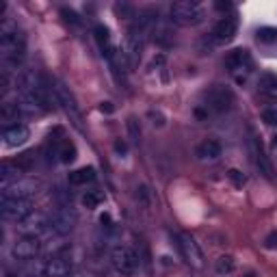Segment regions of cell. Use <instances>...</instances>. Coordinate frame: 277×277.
Here are the masks:
<instances>
[{"instance_id":"obj_1","label":"cell","mask_w":277,"mask_h":277,"mask_svg":"<svg viewBox=\"0 0 277 277\" xmlns=\"http://www.w3.org/2000/svg\"><path fill=\"white\" fill-rule=\"evenodd\" d=\"M0 52H3L5 65H11V67H17L26 57L24 35L17 33V28H13L7 20L0 26Z\"/></svg>"},{"instance_id":"obj_2","label":"cell","mask_w":277,"mask_h":277,"mask_svg":"<svg viewBox=\"0 0 277 277\" xmlns=\"http://www.w3.org/2000/svg\"><path fill=\"white\" fill-rule=\"evenodd\" d=\"M171 20L176 24L182 26H195L204 22V9L197 3H191V0H180V3L171 5Z\"/></svg>"},{"instance_id":"obj_3","label":"cell","mask_w":277,"mask_h":277,"mask_svg":"<svg viewBox=\"0 0 277 277\" xmlns=\"http://www.w3.org/2000/svg\"><path fill=\"white\" fill-rule=\"evenodd\" d=\"M54 94H57V102L61 106H63V110L67 113L69 121L74 124L78 130H83V113H80L78 104H76V98L74 94L69 91V87H65L61 80H54Z\"/></svg>"},{"instance_id":"obj_4","label":"cell","mask_w":277,"mask_h":277,"mask_svg":"<svg viewBox=\"0 0 277 277\" xmlns=\"http://www.w3.org/2000/svg\"><path fill=\"white\" fill-rule=\"evenodd\" d=\"M178 249L189 266H193V269H204V253L191 234H187V232L178 234Z\"/></svg>"},{"instance_id":"obj_5","label":"cell","mask_w":277,"mask_h":277,"mask_svg":"<svg viewBox=\"0 0 277 277\" xmlns=\"http://www.w3.org/2000/svg\"><path fill=\"white\" fill-rule=\"evenodd\" d=\"M206 108L212 110V113H217V115H221V113L225 110H230L232 104H234V96H232V91L228 87H212L210 91H206Z\"/></svg>"},{"instance_id":"obj_6","label":"cell","mask_w":277,"mask_h":277,"mask_svg":"<svg viewBox=\"0 0 277 277\" xmlns=\"http://www.w3.org/2000/svg\"><path fill=\"white\" fill-rule=\"evenodd\" d=\"M110 264L119 275H132L137 271L139 260H137V253L130 247H115L110 253Z\"/></svg>"},{"instance_id":"obj_7","label":"cell","mask_w":277,"mask_h":277,"mask_svg":"<svg viewBox=\"0 0 277 277\" xmlns=\"http://www.w3.org/2000/svg\"><path fill=\"white\" fill-rule=\"evenodd\" d=\"M39 187H42V184L33 178H20L17 182L11 184V187L3 189V197H7V199H30L39 191Z\"/></svg>"},{"instance_id":"obj_8","label":"cell","mask_w":277,"mask_h":277,"mask_svg":"<svg viewBox=\"0 0 277 277\" xmlns=\"http://www.w3.org/2000/svg\"><path fill=\"white\" fill-rule=\"evenodd\" d=\"M0 210H3V217L7 221H22L26 214L33 212V204L30 199H7L3 197V204H0Z\"/></svg>"},{"instance_id":"obj_9","label":"cell","mask_w":277,"mask_h":277,"mask_svg":"<svg viewBox=\"0 0 277 277\" xmlns=\"http://www.w3.org/2000/svg\"><path fill=\"white\" fill-rule=\"evenodd\" d=\"M238 33V17L228 15V17H221L217 24L212 28V39L217 44H228L236 37Z\"/></svg>"},{"instance_id":"obj_10","label":"cell","mask_w":277,"mask_h":277,"mask_svg":"<svg viewBox=\"0 0 277 277\" xmlns=\"http://www.w3.org/2000/svg\"><path fill=\"white\" fill-rule=\"evenodd\" d=\"M39 251H42V243H39L37 236H22L20 241H15L11 249L17 260H33Z\"/></svg>"},{"instance_id":"obj_11","label":"cell","mask_w":277,"mask_h":277,"mask_svg":"<svg viewBox=\"0 0 277 277\" xmlns=\"http://www.w3.org/2000/svg\"><path fill=\"white\" fill-rule=\"evenodd\" d=\"M76 225V214L69 212L67 208H59L52 212V217L48 219V228L54 230L57 234H69L71 230H74Z\"/></svg>"},{"instance_id":"obj_12","label":"cell","mask_w":277,"mask_h":277,"mask_svg":"<svg viewBox=\"0 0 277 277\" xmlns=\"http://www.w3.org/2000/svg\"><path fill=\"white\" fill-rule=\"evenodd\" d=\"M147 30L143 28V26H139V24H135L130 30H128V37H126V46H128V57L130 59H139L141 57V52H143V48H145V42H147Z\"/></svg>"},{"instance_id":"obj_13","label":"cell","mask_w":277,"mask_h":277,"mask_svg":"<svg viewBox=\"0 0 277 277\" xmlns=\"http://www.w3.org/2000/svg\"><path fill=\"white\" fill-rule=\"evenodd\" d=\"M225 67H228L230 71H249L253 67L251 52L245 48L232 50V52H228V57H225Z\"/></svg>"},{"instance_id":"obj_14","label":"cell","mask_w":277,"mask_h":277,"mask_svg":"<svg viewBox=\"0 0 277 277\" xmlns=\"http://www.w3.org/2000/svg\"><path fill=\"white\" fill-rule=\"evenodd\" d=\"M48 228V219L44 217L42 212H37L33 210L30 214H26V217L22 221H17V230L20 232H24L26 236H35L37 232H42Z\"/></svg>"},{"instance_id":"obj_15","label":"cell","mask_w":277,"mask_h":277,"mask_svg":"<svg viewBox=\"0 0 277 277\" xmlns=\"http://www.w3.org/2000/svg\"><path fill=\"white\" fill-rule=\"evenodd\" d=\"M28 128L24 124H13V126H7L3 132V139L9 147H17V145H24L28 141Z\"/></svg>"},{"instance_id":"obj_16","label":"cell","mask_w":277,"mask_h":277,"mask_svg":"<svg viewBox=\"0 0 277 277\" xmlns=\"http://www.w3.org/2000/svg\"><path fill=\"white\" fill-rule=\"evenodd\" d=\"M69 273H71V264L63 258H50L42 266L44 277H67Z\"/></svg>"},{"instance_id":"obj_17","label":"cell","mask_w":277,"mask_h":277,"mask_svg":"<svg viewBox=\"0 0 277 277\" xmlns=\"http://www.w3.org/2000/svg\"><path fill=\"white\" fill-rule=\"evenodd\" d=\"M249 150H251V156H253V162H255V167L260 169V173H264L266 178H273V169H271V162H269V158L264 156V150H262V145L255 139H251L249 141Z\"/></svg>"},{"instance_id":"obj_18","label":"cell","mask_w":277,"mask_h":277,"mask_svg":"<svg viewBox=\"0 0 277 277\" xmlns=\"http://www.w3.org/2000/svg\"><path fill=\"white\" fill-rule=\"evenodd\" d=\"M258 89L264 98L269 100H277V76L271 74V71H264L258 78Z\"/></svg>"},{"instance_id":"obj_19","label":"cell","mask_w":277,"mask_h":277,"mask_svg":"<svg viewBox=\"0 0 277 277\" xmlns=\"http://www.w3.org/2000/svg\"><path fill=\"white\" fill-rule=\"evenodd\" d=\"M67 180H69L71 187H85V184L96 180V169L94 167H80L76 171H71Z\"/></svg>"},{"instance_id":"obj_20","label":"cell","mask_w":277,"mask_h":277,"mask_svg":"<svg viewBox=\"0 0 277 277\" xmlns=\"http://www.w3.org/2000/svg\"><path fill=\"white\" fill-rule=\"evenodd\" d=\"M20 167L17 165H11V162H3V167H0V187L7 189V187H11L13 182L20 180Z\"/></svg>"},{"instance_id":"obj_21","label":"cell","mask_w":277,"mask_h":277,"mask_svg":"<svg viewBox=\"0 0 277 277\" xmlns=\"http://www.w3.org/2000/svg\"><path fill=\"white\" fill-rule=\"evenodd\" d=\"M197 156L201 160H217L221 156V145L217 141H204L197 147Z\"/></svg>"},{"instance_id":"obj_22","label":"cell","mask_w":277,"mask_h":277,"mask_svg":"<svg viewBox=\"0 0 277 277\" xmlns=\"http://www.w3.org/2000/svg\"><path fill=\"white\" fill-rule=\"evenodd\" d=\"M57 156H59V160L63 162V165H69V162L76 160V145L71 141H63L59 145V150H57Z\"/></svg>"},{"instance_id":"obj_23","label":"cell","mask_w":277,"mask_h":277,"mask_svg":"<svg viewBox=\"0 0 277 277\" xmlns=\"http://www.w3.org/2000/svg\"><path fill=\"white\" fill-rule=\"evenodd\" d=\"M22 106L20 104H13V102H5L3 106H0V119L3 121H17V117L22 115Z\"/></svg>"},{"instance_id":"obj_24","label":"cell","mask_w":277,"mask_h":277,"mask_svg":"<svg viewBox=\"0 0 277 277\" xmlns=\"http://www.w3.org/2000/svg\"><path fill=\"white\" fill-rule=\"evenodd\" d=\"M94 33H96V39H98L100 48L104 50V52H108V50L113 48V46H110V33H108V28H106L104 24H98Z\"/></svg>"},{"instance_id":"obj_25","label":"cell","mask_w":277,"mask_h":277,"mask_svg":"<svg viewBox=\"0 0 277 277\" xmlns=\"http://www.w3.org/2000/svg\"><path fill=\"white\" fill-rule=\"evenodd\" d=\"M35 160H37L35 152H24V154H20V156L15 158V165L20 167V171H30L35 167Z\"/></svg>"},{"instance_id":"obj_26","label":"cell","mask_w":277,"mask_h":277,"mask_svg":"<svg viewBox=\"0 0 277 277\" xmlns=\"http://www.w3.org/2000/svg\"><path fill=\"white\" fill-rule=\"evenodd\" d=\"M214 269H217L219 275H230V273H234V269H236L234 258H232V255H221V258L217 260V264H214Z\"/></svg>"},{"instance_id":"obj_27","label":"cell","mask_w":277,"mask_h":277,"mask_svg":"<svg viewBox=\"0 0 277 277\" xmlns=\"http://www.w3.org/2000/svg\"><path fill=\"white\" fill-rule=\"evenodd\" d=\"M255 35H258V42L260 44H273V42H277V28H271V26L260 28Z\"/></svg>"},{"instance_id":"obj_28","label":"cell","mask_w":277,"mask_h":277,"mask_svg":"<svg viewBox=\"0 0 277 277\" xmlns=\"http://www.w3.org/2000/svg\"><path fill=\"white\" fill-rule=\"evenodd\" d=\"M102 199H104V195H102V193L89 191L85 197H83V206H85V208H98L100 204H102Z\"/></svg>"},{"instance_id":"obj_29","label":"cell","mask_w":277,"mask_h":277,"mask_svg":"<svg viewBox=\"0 0 277 277\" xmlns=\"http://www.w3.org/2000/svg\"><path fill=\"white\" fill-rule=\"evenodd\" d=\"M228 178L232 180V184H234V187H245V182H247V178H245V173L241 171V169H230L228 171Z\"/></svg>"},{"instance_id":"obj_30","label":"cell","mask_w":277,"mask_h":277,"mask_svg":"<svg viewBox=\"0 0 277 277\" xmlns=\"http://www.w3.org/2000/svg\"><path fill=\"white\" fill-rule=\"evenodd\" d=\"M9 89H11V76H9L7 69H3V71H0V94L7 96Z\"/></svg>"},{"instance_id":"obj_31","label":"cell","mask_w":277,"mask_h":277,"mask_svg":"<svg viewBox=\"0 0 277 277\" xmlns=\"http://www.w3.org/2000/svg\"><path fill=\"white\" fill-rule=\"evenodd\" d=\"M262 121L266 126H277V108H266L262 113Z\"/></svg>"},{"instance_id":"obj_32","label":"cell","mask_w":277,"mask_h":277,"mask_svg":"<svg viewBox=\"0 0 277 277\" xmlns=\"http://www.w3.org/2000/svg\"><path fill=\"white\" fill-rule=\"evenodd\" d=\"M61 15H63L65 20H67V22H71V24H80V20H78V15L74 13V11H69V9H61Z\"/></svg>"},{"instance_id":"obj_33","label":"cell","mask_w":277,"mask_h":277,"mask_svg":"<svg viewBox=\"0 0 277 277\" xmlns=\"http://www.w3.org/2000/svg\"><path fill=\"white\" fill-rule=\"evenodd\" d=\"M128 130H130L132 139L139 141V130H137V121H135V119H130V121H128Z\"/></svg>"},{"instance_id":"obj_34","label":"cell","mask_w":277,"mask_h":277,"mask_svg":"<svg viewBox=\"0 0 277 277\" xmlns=\"http://www.w3.org/2000/svg\"><path fill=\"white\" fill-rule=\"evenodd\" d=\"M113 110H115V106H113L110 102H102V104H100V113H106V115H108V113H113Z\"/></svg>"},{"instance_id":"obj_35","label":"cell","mask_w":277,"mask_h":277,"mask_svg":"<svg viewBox=\"0 0 277 277\" xmlns=\"http://www.w3.org/2000/svg\"><path fill=\"white\" fill-rule=\"evenodd\" d=\"M117 11L119 13H126V15H132V7L130 5H117Z\"/></svg>"},{"instance_id":"obj_36","label":"cell","mask_w":277,"mask_h":277,"mask_svg":"<svg viewBox=\"0 0 277 277\" xmlns=\"http://www.w3.org/2000/svg\"><path fill=\"white\" fill-rule=\"evenodd\" d=\"M275 245H277V234L273 232L269 238H266V247H275Z\"/></svg>"},{"instance_id":"obj_37","label":"cell","mask_w":277,"mask_h":277,"mask_svg":"<svg viewBox=\"0 0 277 277\" xmlns=\"http://www.w3.org/2000/svg\"><path fill=\"white\" fill-rule=\"evenodd\" d=\"M115 150H117L119 154H126V143H124V141H115Z\"/></svg>"},{"instance_id":"obj_38","label":"cell","mask_w":277,"mask_h":277,"mask_svg":"<svg viewBox=\"0 0 277 277\" xmlns=\"http://www.w3.org/2000/svg\"><path fill=\"white\" fill-rule=\"evenodd\" d=\"M100 221L108 225V223H110V214H102V217H100Z\"/></svg>"},{"instance_id":"obj_39","label":"cell","mask_w":277,"mask_h":277,"mask_svg":"<svg viewBox=\"0 0 277 277\" xmlns=\"http://www.w3.org/2000/svg\"><path fill=\"white\" fill-rule=\"evenodd\" d=\"M230 7H232L230 3H225V5L223 3H217V9H230Z\"/></svg>"},{"instance_id":"obj_40","label":"cell","mask_w":277,"mask_h":277,"mask_svg":"<svg viewBox=\"0 0 277 277\" xmlns=\"http://www.w3.org/2000/svg\"><path fill=\"white\" fill-rule=\"evenodd\" d=\"M273 145H275V147H277V137H275V141H273Z\"/></svg>"},{"instance_id":"obj_41","label":"cell","mask_w":277,"mask_h":277,"mask_svg":"<svg viewBox=\"0 0 277 277\" xmlns=\"http://www.w3.org/2000/svg\"><path fill=\"white\" fill-rule=\"evenodd\" d=\"M7 277H13V275H7Z\"/></svg>"}]
</instances>
